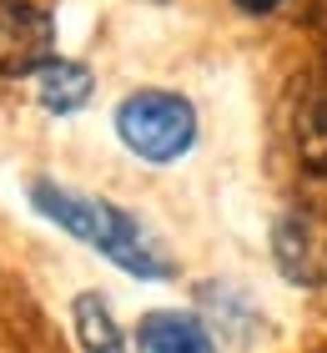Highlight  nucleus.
<instances>
[{
    "instance_id": "nucleus-1",
    "label": "nucleus",
    "mask_w": 327,
    "mask_h": 353,
    "mask_svg": "<svg viewBox=\"0 0 327 353\" xmlns=\"http://www.w3.org/2000/svg\"><path fill=\"white\" fill-rule=\"evenodd\" d=\"M30 207L41 217H51L61 232H71L76 243L96 248L101 258H111L121 272L131 278H171V263L161 252L146 228L116 202H101V197H81L71 187H56V182H36L30 187Z\"/></svg>"
},
{
    "instance_id": "nucleus-2",
    "label": "nucleus",
    "mask_w": 327,
    "mask_h": 353,
    "mask_svg": "<svg viewBox=\"0 0 327 353\" xmlns=\"http://www.w3.org/2000/svg\"><path fill=\"white\" fill-rule=\"evenodd\" d=\"M116 137L141 162H176L196 141V111L176 91H131L116 106Z\"/></svg>"
},
{
    "instance_id": "nucleus-3",
    "label": "nucleus",
    "mask_w": 327,
    "mask_h": 353,
    "mask_svg": "<svg viewBox=\"0 0 327 353\" xmlns=\"http://www.w3.org/2000/svg\"><path fill=\"white\" fill-rule=\"evenodd\" d=\"M56 61V26L30 0H0V76H30Z\"/></svg>"
},
{
    "instance_id": "nucleus-4",
    "label": "nucleus",
    "mask_w": 327,
    "mask_h": 353,
    "mask_svg": "<svg viewBox=\"0 0 327 353\" xmlns=\"http://www.w3.org/2000/svg\"><path fill=\"white\" fill-rule=\"evenodd\" d=\"M272 252H277V268L282 278L292 283H327V228L302 212H287L282 222L272 228Z\"/></svg>"
},
{
    "instance_id": "nucleus-5",
    "label": "nucleus",
    "mask_w": 327,
    "mask_h": 353,
    "mask_svg": "<svg viewBox=\"0 0 327 353\" xmlns=\"http://www.w3.org/2000/svg\"><path fill=\"white\" fill-rule=\"evenodd\" d=\"M136 353H217V343L191 313L161 308L136 323Z\"/></svg>"
},
{
    "instance_id": "nucleus-6",
    "label": "nucleus",
    "mask_w": 327,
    "mask_h": 353,
    "mask_svg": "<svg viewBox=\"0 0 327 353\" xmlns=\"http://www.w3.org/2000/svg\"><path fill=\"white\" fill-rule=\"evenodd\" d=\"M36 91H41V106L56 111V117H71V111H81L91 101V71L81 66V61H51V66L36 71Z\"/></svg>"
},
{
    "instance_id": "nucleus-7",
    "label": "nucleus",
    "mask_w": 327,
    "mask_h": 353,
    "mask_svg": "<svg viewBox=\"0 0 327 353\" xmlns=\"http://www.w3.org/2000/svg\"><path fill=\"white\" fill-rule=\"evenodd\" d=\"M76 339L86 353H126V339H121V328H116V318H111L101 293L76 298Z\"/></svg>"
},
{
    "instance_id": "nucleus-8",
    "label": "nucleus",
    "mask_w": 327,
    "mask_h": 353,
    "mask_svg": "<svg viewBox=\"0 0 327 353\" xmlns=\"http://www.w3.org/2000/svg\"><path fill=\"white\" fill-rule=\"evenodd\" d=\"M237 6L247 10V15H267V10H277V6H282V0H237Z\"/></svg>"
}]
</instances>
